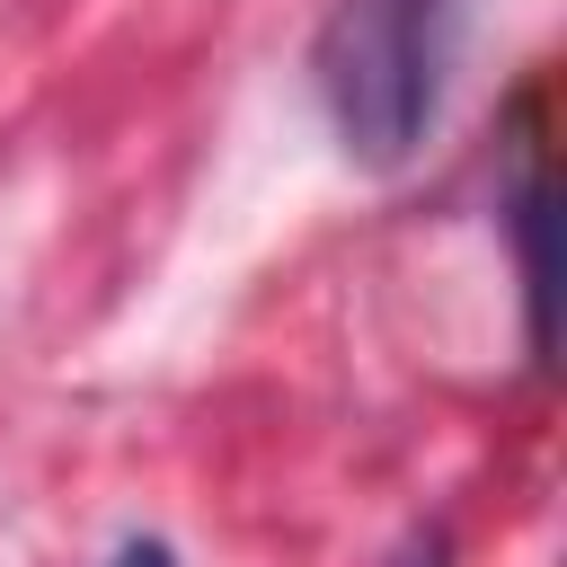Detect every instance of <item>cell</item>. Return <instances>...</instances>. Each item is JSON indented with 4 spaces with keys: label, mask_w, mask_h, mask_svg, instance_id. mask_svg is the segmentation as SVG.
<instances>
[{
    "label": "cell",
    "mask_w": 567,
    "mask_h": 567,
    "mask_svg": "<svg viewBox=\"0 0 567 567\" xmlns=\"http://www.w3.org/2000/svg\"><path fill=\"white\" fill-rule=\"evenodd\" d=\"M443 27H452V0H328L310 71L346 159L399 168L425 142L434 89H443Z\"/></svg>",
    "instance_id": "obj_1"
},
{
    "label": "cell",
    "mask_w": 567,
    "mask_h": 567,
    "mask_svg": "<svg viewBox=\"0 0 567 567\" xmlns=\"http://www.w3.org/2000/svg\"><path fill=\"white\" fill-rule=\"evenodd\" d=\"M106 567H177V558H168V549H159V540H124V549H115V558H106Z\"/></svg>",
    "instance_id": "obj_2"
}]
</instances>
